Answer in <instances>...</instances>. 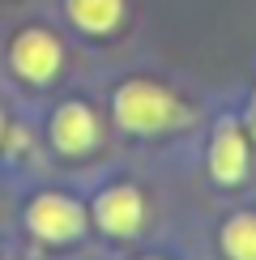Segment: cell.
Returning a JSON list of instances; mask_svg holds the SVG:
<instances>
[{"label":"cell","instance_id":"obj_5","mask_svg":"<svg viewBox=\"0 0 256 260\" xmlns=\"http://www.w3.org/2000/svg\"><path fill=\"white\" fill-rule=\"evenodd\" d=\"M51 141H56V149H64V154H85V149H94V141H99L94 111L81 107V103H64L56 111V120H51Z\"/></svg>","mask_w":256,"mask_h":260},{"label":"cell","instance_id":"obj_8","mask_svg":"<svg viewBox=\"0 0 256 260\" xmlns=\"http://www.w3.org/2000/svg\"><path fill=\"white\" fill-rule=\"evenodd\" d=\"M222 247L231 260H256V213H235L222 231Z\"/></svg>","mask_w":256,"mask_h":260},{"label":"cell","instance_id":"obj_9","mask_svg":"<svg viewBox=\"0 0 256 260\" xmlns=\"http://www.w3.org/2000/svg\"><path fill=\"white\" fill-rule=\"evenodd\" d=\"M248 133L256 137V94H252V107H248Z\"/></svg>","mask_w":256,"mask_h":260},{"label":"cell","instance_id":"obj_7","mask_svg":"<svg viewBox=\"0 0 256 260\" xmlns=\"http://www.w3.org/2000/svg\"><path fill=\"white\" fill-rule=\"evenodd\" d=\"M69 17L90 35H107V30L120 26L124 0H69Z\"/></svg>","mask_w":256,"mask_h":260},{"label":"cell","instance_id":"obj_3","mask_svg":"<svg viewBox=\"0 0 256 260\" xmlns=\"http://www.w3.org/2000/svg\"><path fill=\"white\" fill-rule=\"evenodd\" d=\"M13 69L26 81H51L60 69V43L47 30H21L13 39Z\"/></svg>","mask_w":256,"mask_h":260},{"label":"cell","instance_id":"obj_1","mask_svg":"<svg viewBox=\"0 0 256 260\" xmlns=\"http://www.w3.org/2000/svg\"><path fill=\"white\" fill-rule=\"evenodd\" d=\"M115 120L128 133H163L188 120V111L179 107L175 94H167L154 81H124L115 94Z\"/></svg>","mask_w":256,"mask_h":260},{"label":"cell","instance_id":"obj_2","mask_svg":"<svg viewBox=\"0 0 256 260\" xmlns=\"http://www.w3.org/2000/svg\"><path fill=\"white\" fill-rule=\"evenodd\" d=\"M30 231L39 235V239H51V243H64L73 239V235L85 231V209L77 201L60 197V192H43V197L30 205Z\"/></svg>","mask_w":256,"mask_h":260},{"label":"cell","instance_id":"obj_6","mask_svg":"<svg viewBox=\"0 0 256 260\" xmlns=\"http://www.w3.org/2000/svg\"><path fill=\"white\" fill-rule=\"evenodd\" d=\"M248 171V141L239 128H222L209 145V175L218 183H239Z\"/></svg>","mask_w":256,"mask_h":260},{"label":"cell","instance_id":"obj_4","mask_svg":"<svg viewBox=\"0 0 256 260\" xmlns=\"http://www.w3.org/2000/svg\"><path fill=\"white\" fill-rule=\"evenodd\" d=\"M141 213H145L141 192L128 188V183L107 188L103 197H99V205H94V218H99V226H103V231H111V235H133L137 226H141Z\"/></svg>","mask_w":256,"mask_h":260},{"label":"cell","instance_id":"obj_10","mask_svg":"<svg viewBox=\"0 0 256 260\" xmlns=\"http://www.w3.org/2000/svg\"><path fill=\"white\" fill-rule=\"evenodd\" d=\"M0 133H5V115H0Z\"/></svg>","mask_w":256,"mask_h":260}]
</instances>
